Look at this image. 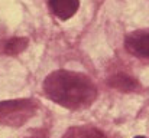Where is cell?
<instances>
[{
	"label": "cell",
	"mask_w": 149,
	"mask_h": 138,
	"mask_svg": "<svg viewBox=\"0 0 149 138\" xmlns=\"http://www.w3.org/2000/svg\"><path fill=\"white\" fill-rule=\"evenodd\" d=\"M44 92L51 101L68 109L87 108L97 98V87L90 76L65 69L55 71L45 78Z\"/></svg>",
	"instance_id": "obj_1"
},
{
	"label": "cell",
	"mask_w": 149,
	"mask_h": 138,
	"mask_svg": "<svg viewBox=\"0 0 149 138\" xmlns=\"http://www.w3.org/2000/svg\"><path fill=\"white\" fill-rule=\"evenodd\" d=\"M38 111V102L35 99H9L0 101V125L19 128L25 125Z\"/></svg>",
	"instance_id": "obj_2"
},
{
	"label": "cell",
	"mask_w": 149,
	"mask_h": 138,
	"mask_svg": "<svg viewBox=\"0 0 149 138\" xmlns=\"http://www.w3.org/2000/svg\"><path fill=\"white\" fill-rule=\"evenodd\" d=\"M125 46L129 53L149 59V29H139L129 33L125 39Z\"/></svg>",
	"instance_id": "obj_3"
},
{
	"label": "cell",
	"mask_w": 149,
	"mask_h": 138,
	"mask_svg": "<svg viewBox=\"0 0 149 138\" xmlns=\"http://www.w3.org/2000/svg\"><path fill=\"white\" fill-rule=\"evenodd\" d=\"M49 7L59 20H68L77 13L80 0H49Z\"/></svg>",
	"instance_id": "obj_4"
},
{
	"label": "cell",
	"mask_w": 149,
	"mask_h": 138,
	"mask_svg": "<svg viewBox=\"0 0 149 138\" xmlns=\"http://www.w3.org/2000/svg\"><path fill=\"white\" fill-rule=\"evenodd\" d=\"M107 84L110 87H113L114 89H119V91H122V92H133L135 89L139 88L138 81L133 79V78H130V76H127V75H125V73H116V75H113L107 81Z\"/></svg>",
	"instance_id": "obj_5"
},
{
	"label": "cell",
	"mask_w": 149,
	"mask_h": 138,
	"mask_svg": "<svg viewBox=\"0 0 149 138\" xmlns=\"http://www.w3.org/2000/svg\"><path fill=\"white\" fill-rule=\"evenodd\" d=\"M70 130L72 138H107L100 130L93 127H72Z\"/></svg>",
	"instance_id": "obj_6"
},
{
	"label": "cell",
	"mask_w": 149,
	"mask_h": 138,
	"mask_svg": "<svg viewBox=\"0 0 149 138\" xmlns=\"http://www.w3.org/2000/svg\"><path fill=\"white\" fill-rule=\"evenodd\" d=\"M26 46H28V39H26V38H13V39H10V41L6 43L4 50H6V53H9V55H17V53H20Z\"/></svg>",
	"instance_id": "obj_7"
},
{
	"label": "cell",
	"mask_w": 149,
	"mask_h": 138,
	"mask_svg": "<svg viewBox=\"0 0 149 138\" xmlns=\"http://www.w3.org/2000/svg\"><path fill=\"white\" fill-rule=\"evenodd\" d=\"M135 138H146V137H143V135H138V137H135Z\"/></svg>",
	"instance_id": "obj_8"
}]
</instances>
